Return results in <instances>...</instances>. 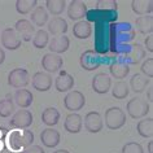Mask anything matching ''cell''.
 Returning <instances> with one entry per match:
<instances>
[{
  "mask_svg": "<svg viewBox=\"0 0 153 153\" xmlns=\"http://www.w3.org/2000/svg\"><path fill=\"white\" fill-rule=\"evenodd\" d=\"M136 36L134 26L128 22H114L109 25V52L122 56Z\"/></svg>",
  "mask_w": 153,
  "mask_h": 153,
  "instance_id": "6da1fadb",
  "label": "cell"
},
{
  "mask_svg": "<svg viewBox=\"0 0 153 153\" xmlns=\"http://www.w3.org/2000/svg\"><path fill=\"white\" fill-rule=\"evenodd\" d=\"M33 143H34V134L27 128H25L24 131L13 130V131H9L8 136H7V144L12 151H21L22 148L24 149L27 148Z\"/></svg>",
  "mask_w": 153,
  "mask_h": 153,
  "instance_id": "7a4b0ae2",
  "label": "cell"
},
{
  "mask_svg": "<svg viewBox=\"0 0 153 153\" xmlns=\"http://www.w3.org/2000/svg\"><path fill=\"white\" fill-rule=\"evenodd\" d=\"M116 0H99L96 3V13L99 17V22H106V24H114L118 18Z\"/></svg>",
  "mask_w": 153,
  "mask_h": 153,
  "instance_id": "3957f363",
  "label": "cell"
},
{
  "mask_svg": "<svg viewBox=\"0 0 153 153\" xmlns=\"http://www.w3.org/2000/svg\"><path fill=\"white\" fill-rule=\"evenodd\" d=\"M109 25L106 22L95 24V52L106 55L109 52Z\"/></svg>",
  "mask_w": 153,
  "mask_h": 153,
  "instance_id": "277c9868",
  "label": "cell"
},
{
  "mask_svg": "<svg viewBox=\"0 0 153 153\" xmlns=\"http://www.w3.org/2000/svg\"><path fill=\"white\" fill-rule=\"evenodd\" d=\"M126 112L134 120L145 117L149 113V102L143 97L135 96L126 104Z\"/></svg>",
  "mask_w": 153,
  "mask_h": 153,
  "instance_id": "5b68a950",
  "label": "cell"
},
{
  "mask_svg": "<svg viewBox=\"0 0 153 153\" xmlns=\"http://www.w3.org/2000/svg\"><path fill=\"white\" fill-rule=\"evenodd\" d=\"M105 126L110 130H118L123 127L126 123V114L123 110L118 106H112V108L105 110Z\"/></svg>",
  "mask_w": 153,
  "mask_h": 153,
  "instance_id": "8992f818",
  "label": "cell"
},
{
  "mask_svg": "<svg viewBox=\"0 0 153 153\" xmlns=\"http://www.w3.org/2000/svg\"><path fill=\"white\" fill-rule=\"evenodd\" d=\"M30 83L29 71L24 68H16L8 74V85L14 88H24Z\"/></svg>",
  "mask_w": 153,
  "mask_h": 153,
  "instance_id": "52a82bcc",
  "label": "cell"
},
{
  "mask_svg": "<svg viewBox=\"0 0 153 153\" xmlns=\"http://www.w3.org/2000/svg\"><path fill=\"white\" fill-rule=\"evenodd\" d=\"M86 105V97L81 91H69L64 97V106L70 112H78Z\"/></svg>",
  "mask_w": 153,
  "mask_h": 153,
  "instance_id": "ba28073f",
  "label": "cell"
},
{
  "mask_svg": "<svg viewBox=\"0 0 153 153\" xmlns=\"http://www.w3.org/2000/svg\"><path fill=\"white\" fill-rule=\"evenodd\" d=\"M120 59H122L126 64H131V65H137L140 64V61H143L145 59V49L141 44L135 43L131 44L130 48L126 51V53H123L122 56H118Z\"/></svg>",
  "mask_w": 153,
  "mask_h": 153,
  "instance_id": "9c48e42d",
  "label": "cell"
},
{
  "mask_svg": "<svg viewBox=\"0 0 153 153\" xmlns=\"http://www.w3.org/2000/svg\"><path fill=\"white\" fill-rule=\"evenodd\" d=\"M101 57L94 49H87L79 57V64L86 71H94L101 65Z\"/></svg>",
  "mask_w": 153,
  "mask_h": 153,
  "instance_id": "30bf717a",
  "label": "cell"
},
{
  "mask_svg": "<svg viewBox=\"0 0 153 153\" xmlns=\"http://www.w3.org/2000/svg\"><path fill=\"white\" fill-rule=\"evenodd\" d=\"M10 127H14L17 130H22V128H27L33 125V113L30 110L26 109H21L16 112L12 116L9 121Z\"/></svg>",
  "mask_w": 153,
  "mask_h": 153,
  "instance_id": "8fae6325",
  "label": "cell"
},
{
  "mask_svg": "<svg viewBox=\"0 0 153 153\" xmlns=\"http://www.w3.org/2000/svg\"><path fill=\"white\" fill-rule=\"evenodd\" d=\"M91 86H92L94 92L99 95L108 94L109 90L112 88V78L105 73H97V74L94 75Z\"/></svg>",
  "mask_w": 153,
  "mask_h": 153,
  "instance_id": "7c38bea8",
  "label": "cell"
},
{
  "mask_svg": "<svg viewBox=\"0 0 153 153\" xmlns=\"http://www.w3.org/2000/svg\"><path fill=\"white\" fill-rule=\"evenodd\" d=\"M64 65V60L60 55H56V53H45V55L42 57V68L45 70V73L51 74V73H56L59 71Z\"/></svg>",
  "mask_w": 153,
  "mask_h": 153,
  "instance_id": "4fadbf2b",
  "label": "cell"
},
{
  "mask_svg": "<svg viewBox=\"0 0 153 153\" xmlns=\"http://www.w3.org/2000/svg\"><path fill=\"white\" fill-rule=\"evenodd\" d=\"M1 44L8 51H16V49L21 47L22 42L20 39V36L17 35V33L14 31V29L7 27L1 33Z\"/></svg>",
  "mask_w": 153,
  "mask_h": 153,
  "instance_id": "5bb4252c",
  "label": "cell"
},
{
  "mask_svg": "<svg viewBox=\"0 0 153 153\" xmlns=\"http://www.w3.org/2000/svg\"><path fill=\"white\" fill-rule=\"evenodd\" d=\"M14 31H16L17 35L20 36L21 42L22 40L30 42L33 39L34 34H35V27H34V25L29 20L22 18V20H18L16 22V25H14Z\"/></svg>",
  "mask_w": 153,
  "mask_h": 153,
  "instance_id": "9a60e30c",
  "label": "cell"
},
{
  "mask_svg": "<svg viewBox=\"0 0 153 153\" xmlns=\"http://www.w3.org/2000/svg\"><path fill=\"white\" fill-rule=\"evenodd\" d=\"M52 76L51 74L45 71H36L35 74L33 75V82L31 85L36 91L39 92H47V91L51 90L52 87Z\"/></svg>",
  "mask_w": 153,
  "mask_h": 153,
  "instance_id": "2e32d148",
  "label": "cell"
},
{
  "mask_svg": "<svg viewBox=\"0 0 153 153\" xmlns=\"http://www.w3.org/2000/svg\"><path fill=\"white\" fill-rule=\"evenodd\" d=\"M104 127L102 117L99 112H90L85 117V128L90 134H97Z\"/></svg>",
  "mask_w": 153,
  "mask_h": 153,
  "instance_id": "e0dca14e",
  "label": "cell"
},
{
  "mask_svg": "<svg viewBox=\"0 0 153 153\" xmlns=\"http://www.w3.org/2000/svg\"><path fill=\"white\" fill-rule=\"evenodd\" d=\"M87 7L81 0H71L68 7V17L73 21H82L87 13Z\"/></svg>",
  "mask_w": 153,
  "mask_h": 153,
  "instance_id": "ac0fdd59",
  "label": "cell"
},
{
  "mask_svg": "<svg viewBox=\"0 0 153 153\" xmlns=\"http://www.w3.org/2000/svg\"><path fill=\"white\" fill-rule=\"evenodd\" d=\"M74 76L65 70H61L55 79V87L59 92H69L74 87Z\"/></svg>",
  "mask_w": 153,
  "mask_h": 153,
  "instance_id": "d6986e66",
  "label": "cell"
},
{
  "mask_svg": "<svg viewBox=\"0 0 153 153\" xmlns=\"http://www.w3.org/2000/svg\"><path fill=\"white\" fill-rule=\"evenodd\" d=\"M110 75L116 79H123L130 74V66L122 59L118 57L117 60H113L109 65Z\"/></svg>",
  "mask_w": 153,
  "mask_h": 153,
  "instance_id": "ffe728a7",
  "label": "cell"
},
{
  "mask_svg": "<svg viewBox=\"0 0 153 153\" xmlns=\"http://www.w3.org/2000/svg\"><path fill=\"white\" fill-rule=\"evenodd\" d=\"M83 127V118L78 113H70L65 118L64 128L69 134H79Z\"/></svg>",
  "mask_w": 153,
  "mask_h": 153,
  "instance_id": "44dd1931",
  "label": "cell"
},
{
  "mask_svg": "<svg viewBox=\"0 0 153 153\" xmlns=\"http://www.w3.org/2000/svg\"><path fill=\"white\" fill-rule=\"evenodd\" d=\"M69 47H70V39L66 35L55 36L48 44V48L51 51V53H56V55L65 53L69 49Z\"/></svg>",
  "mask_w": 153,
  "mask_h": 153,
  "instance_id": "7402d4cb",
  "label": "cell"
},
{
  "mask_svg": "<svg viewBox=\"0 0 153 153\" xmlns=\"http://www.w3.org/2000/svg\"><path fill=\"white\" fill-rule=\"evenodd\" d=\"M60 140H61V136H60V132L57 130H53V128H45L42 131L40 134V141L44 147L47 148H55L60 144Z\"/></svg>",
  "mask_w": 153,
  "mask_h": 153,
  "instance_id": "603a6c76",
  "label": "cell"
},
{
  "mask_svg": "<svg viewBox=\"0 0 153 153\" xmlns=\"http://www.w3.org/2000/svg\"><path fill=\"white\" fill-rule=\"evenodd\" d=\"M92 34V25L86 20L75 22L73 26V35L76 39H88Z\"/></svg>",
  "mask_w": 153,
  "mask_h": 153,
  "instance_id": "cb8c5ba5",
  "label": "cell"
},
{
  "mask_svg": "<svg viewBox=\"0 0 153 153\" xmlns=\"http://www.w3.org/2000/svg\"><path fill=\"white\" fill-rule=\"evenodd\" d=\"M13 101L22 109L29 108V106L33 104V101H34L33 92H30V91L26 90V88L17 90L16 92H14V95H13Z\"/></svg>",
  "mask_w": 153,
  "mask_h": 153,
  "instance_id": "d4e9b609",
  "label": "cell"
},
{
  "mask_svg": "<svg viewBox=\"0 0 153 153\" xmlns=\"http://www.w3.org/2000/svg\"><path fill=\"white\" fill-rule=\"evenodd\" d=\"M135 27L137 30V33L143 34V35H152L153 34V17L152 16L137 17L135 20Z\"/></svg>",
  "mask_w": 153,
  "mask_h": 153,
  "instance_id": "484cf974",
  "label": "cell"
},
{
  "mask_svg": "<svg viewBox=\"0 0 153 153\" xmlns=\"http://www.w3.org/2000/svg\"><path fill=\"white\" fill-rule=\"evenodd\" d=\"M48 31L53 36L65 35L68 31V22L61 17H56L48 22Z\"/></svg>",
  "mask_w": 153,
  "mask_h": 153,
  "instance_id": "4316f807",
  "label": "cell"
},
{
  "mask_svg": "<svg viewBox=\"0 0 153 153\" xmlns=\"http://www.w3.org/2000/svg\"><path fill=\"white\" fill-rule=\"evenodd\" d=\"M131 9L137 16H147L153 12V1L152 0H134L131 1Z\"/></svg>",
  "mask_w": 153,
  "mask_h": 153,
  "instance_id": "83f0119b",
  "label": "cell"
},
{
  "mask_svg": "<svg viewBox=\"0 0 153 153\" xmlns=\"http://www.w3.org/2000/svg\"><path fill=\"white\" fill-rule=\"evenodd\" d=\"M149 85H151L149 78H147V76L143 75L141 73H137V74L132 75L131 79H130V87H131L132 91L136 94L144 92L145 88H147Z\"/></svg>",
  "mask_w": 153,
  "mask_h": 153,
  "instance_id": "f1b7e54d",
  "label": "cell"
},
{
  "mask_svg": "<svg viewBox=\"0 0 153 153\" xmlns=\"http://www.w3.org/2000/svg\"><path fill=\"white\" fill-rule=\"evenodd\" d=\"M48 20H49L48 12L45 10V8H43V7H36V8L31 12V21L30 22H31L33 25L43 27V26L48 22Z\"/></svg>",
  "mask_w": 153,
  "mask_h": 153,
  "instance_id": "f546056e",
  "label": "cell"
},
{
  "mask_svg": "<svg viewBox=\"0 0 153 153\" xmlns=\"http://www.w3.org/2000/svg\"><path fill=\"white\" fill-rule=\"evenodd\" d=\"M59 121H60V112L56 108H47L43 110V113H42V122L44 125L52 127V126H56L59 123Z\"/></svg>",
  "mask_w": 153,
  "mask_h": 153,
  "instance_id": "4dcf8cb0",
  "label": "cell"
},
{
  "mask_svg": "<svg viewBox=\"0 0 153 153\" xmlns=\"http://www.w3.org/2000/svg\"><path fill=\"white\" fill-rule=\"evenodd\" d=\"M136 131L137 134L144 137V139H151L153 136V118H145L141 120L139 123L136 125Z\"/></svg>",
  "mask_w": 153,
  "mask_h": 153,
  "instance_id": "1f68e13d",
  "label": "cell"
},
{
  "mask_svg": "<svg viewBox=\"0 0 153 153\" xmlns=\"http://www.w3.org/2000/svg\"><path fill=\"white\" fill-rule=\"evenodd\" d=\"M14 113V102L12 100V96L8 95L5 99L0 100V117L8 118Z\"/></svg>",
  "mask_w": 153,
  "mask_h": 153,
  "instance_id": "d6a6232c",
  "label": "cell"
},
{
  "mask_svg": "<svg viewBox=\"0 0 153 153\" xmlns=\"http://www.w3.org/2000/svg\"><path fill=\"white\" fill-rule=\"evenodd\" d=\"M33 45L36 49H43L47 47L48 42H49V35L45 30H38L33 36Z\"/></svg>",
  "mask_w": 153,
  "mask_h": 153,
  "instance_id": "836d02e7",
  "label": "cell"
},
{
  "mask_svg": "<svg viewBox=\"0 0 153 153\" xmlns=\"http://www.w3.org/2000/svg\"><path fill=\"white\" fill-rule=\"evenodd\" d=\"M38 7V0H17L16 1V10L20 14H27L33 12Z\"/></svg>",
  "mask_w": 153,
  "mask_h": 153,
  "instance_id": "e575fe53",
  "label": "cell"
},
{
  "mask_svg": "<svg viewBox=\"0 0 153 153\" xmlns=\"http://www.w3.org/2000/svg\"><path fill=\"white\" fill-rule=\"evenodd\" d=\"M128 94H130V88L126 82H116V85L112 88V96L117 99V100L126 99L128 96Z\"/></svg>",
  "mask_w": 153,
  "mask_h": 153,
  "instance_id": "d590c367",
  "label": "cell"
},
{
  "mask_svg": "<svg viewBox=\"0 0 153 153\" xmlns=\"http://www.w3.org/2000/svg\"><path fill=\"white\" fill-rule=\"evenodd\" d=\"M66 1L65 0H47L45 1V9L49 10V13L53 16H59L64 12Z\"/></svg>",
  "mask_w": 153,
  "mask_h": 153,
  "instance_id": "8d00e7d4",
  "label": "cell"
},
{
  "mask_svg": "<svg viewBox=\"0 0 153 153\" xmlns=\"http://www.w3.org/2000/svg\"><path fill=\"white\" fill-rule=\"evenodd\" d=\"M122 153H144V149L141 144L136 143V141H130L122 147Z\"/></svg>",
  "mask_w": 153,
  "mask_h": 153,
  "instance_id": "74e56055",
  "label": "cell"
},
{
  "mask_svg": "<svg viewBox=\"0 0 153 153\" xmlns=\"http://www.w3.org/2000/svg\"><path fill=\"white\" fill-rule=\"evenodd\" d=\"M140 71H141V74L145 75L147 78H149V79L153 78V59L152 57L147 59L143 64H141Z\"/></svg>",
  "mask_w": 153,
  "mask_h": 153,
  "instance_id": "f35d334b",
  "label": "cell"
},
{
  "mask_svg": "<svg viewBox=\"0 0 153 153\" xmlns=\"http://www.w3.org/2000/svg\"><path fill=\"white\" fill-rule=\"evenodd\" d=\"M22 153H45L43 151V148L40 147V145H29L27 148H25L24 151H22Z\"/></svg>",
  "mask_w": 153,
  "mask_h": 153,
  "instance_id": "ab89813d",
  "label": "cell"
},
{
  "mask_svg": "<svg viewBox=\"0 0 153 153\" xmlns=\"http://www.w3.org/2000/svg\"><path fill=\"white\" fill-rule=\"evenodd\" d=\"M144 49L153 53V35H148L144 40Z\"/></svg>",
  "mask_w": 153,
  "mask_h": 153,
  "instance_id": "60d3db41",
  "label": "cell"
},
{
  "mask_svg": "<svg viewBox=\"0 0 153 153\" xmlns=\"http://www.w3.org/2000/svg\"><path fill=\"white\" fill-rule=\"evenodd\" d=\"M152 92H153V87H152V86H149V88H148V91H147L148 101H149V102H152V101H153V97H152V96H153V94H152Z\"/></svg>",
  "mask_w": 153,
  "mask_h": 153,
  "instance_id": "b9f144b4",
  "label": "cell"
},
{
  "mask_svg": "<svg viewBox=\"0 0 153 153\" xmlns=\"http://www.w3.org/2000/svg\"><path fill=\"white\" fill-rule=\"evenodd\" d=\"M4 61H5V52H4V49L0 47V65L4 62Z\"/></svg>",
  "mask_w": 153,
  "mask_h": 153,
  "instance_id": "7bdbcfd3",
  "label": "cell"
},
{
  "mask_svg": "<svg viewBox=\"0 0 153 153\" xmlns=\"http://www.w3.org/2000/svg\"><path fill=\"white\" fill-rule=\"evenodd\" d=\"M148 153H153V141L148 143Z\"/></svg>",
  "mask_w": 153,
  "mask_h": 153,
  "instance_id": "ee69618b",
  "label": "cell"
},
{
  "mask_svg": "<svg viewBox=\"0 0 153 153\" xmlns=\"http://www.w3.org/2000/svg\"><path fill=\"white\" fill-rule=\"evenodd\" d=\"M53 153H70V152L66 151V149H59V151H56V152H53Z\"/></svg>",
  "mask_w": 153,
  "mask_h": 153,
  "instance_id": "f6af8a7d",
  "label": "cell"
},
{
  "mask_svg": "<svg viewBox=\"0 0 153 153\" xmlns=\"http://www.w3.org/2000/svg\"><path fill=\"white\" fill-rule=\"evenodd\" d=\"M0 149H1V141H0Z\"/></svg>",
  "mask_w": 153,
  "mask_h": 153,
  "instance_id": "bcb514c9",
  "label": "cell"
}]
</instances>
